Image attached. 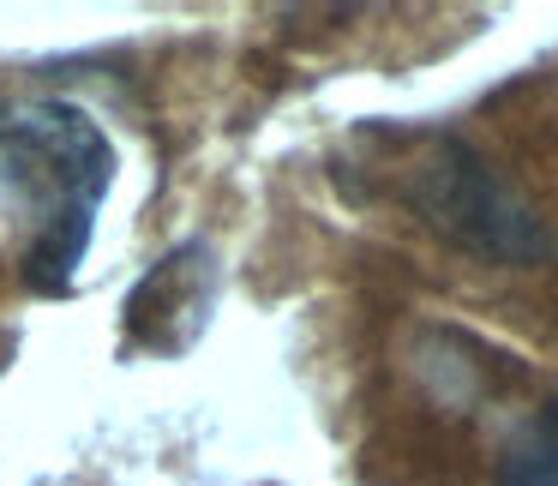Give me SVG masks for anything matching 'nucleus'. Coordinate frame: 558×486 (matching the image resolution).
<instances>
[{
    "instance_id": "7ed1b4c3",
    "label": "nucleus",
    "mask_w": 558,
    "mask_h": 486,
    "mask_svg": "<svg viewBox=\"0 0 558 486\" xmlns=\"http://www.w3.org/2000/svg\"><path fill=\"white\" fill-rule=\"evenodd\" d=\"M493 486H558V402H546L498 462Z\"/></svg>"
},
{
    "instance_id": "f257e3e1",
    "label": "nucleus",
    "mask_w": 558,
    "mask_h": 486,
    "mask_svg": "<svg viewBox=\"0 0 558 486\" xmlns=\"http://www.w3.org/2000/svg\"><path fill=\"white\" fill-rule=\"evenodd\" d=\"M109 181H114V145L97 126V114L61 97L0 109V186L37 217V246L25 258L31 289L61 294L73 282Z\"/></svg>"
},
{
    "instance_id": "f03ea898",
    "label": "nucleus",
    "mask_w": 558,
    "mask_h": 486,
    "mask_svg": "<svg viewBox=\"0 0 558 486\" xmlns=\"http://www.w3.org/2000/svg\"><path fill=\"white\" fill-rule=\"evenodd\" d=\"M409 198L462 253H481L493 265H541V258H553L546 222L462 138H433V150L409 174Z\"/></svg>"
}]
</instances>
